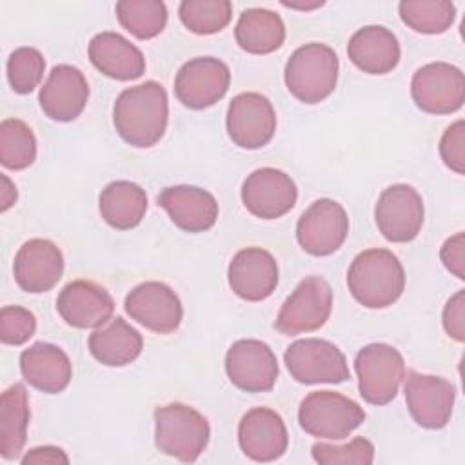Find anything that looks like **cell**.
Masks as SVG:
<instances>
[{
  "label": "cell",
  "instance_id": "cell-1",
  "mask_svg": "<svg viewBox=\"0 0 465 465\" xmlns=\"http://www.w3.org/2000/svg\"><path fill=\"white\" fill-rule=\"evenodd\" d=\"M169 100L162 84L147 80L124 89L113 105V124L124 142L133 147H153L165 134Z\"/></svg>",
  "mask_w": 465,
  "mask_h": 465
},
{
  "label": "cell",
  "instance_id": "cell-40",
  "mask_svg": "<svg viewBox=\"0 0 465 465\" xmlns=\"http://www.w3.org/2000/svg\"><path fill=\"white\" fill-rule=\"evenodd\" d=\"M440 258L449 272L458 280H465V234L456 232L447 238L440 249Z\"/></svg>",
  "mask_w": 465,
  "mask_h": 465
},
{
  "label": "cell",
  "instance_id": "cell-9",
  "mask_svg": "<svg viewBox=\"0 0 465 465\" xmlns=\"http://www.w3.org/2000/svg\"><path fill=\"white\" fill-rule=\"evenodd\" d=\"M411 96L423 113H456L465 102V76L452 64L430 62L412 74Z\"/></svg>",
  "mask_w": 465,
  "mask_h": 465
},
{
  "label": "cell",
  "instance_id": "cell-21",
  "mask_svg": "<svg viewBox=\"0 0 465 465\" xmlns=\"http://www.w3.org/2000/svg\"><path fill=\"white\" fill-rule=\"evenodd\" d=\"M89 98V84L84 73L69 64L51 69L40 87L38 102L44 114L54 122H73L82 114Z\"/></svg>",
  "mask_w": 465,
  "mask_h": 465
},
{
  "label": "cell",
  "instance_id": "cell-6",
  "mask_svg": "<svg viewBox=\"0 0 465 465\" xmlns=\"http://www.w3.org/2000/svg\"><path fill=\"white\" fill-rule=\"evenodd\" d=\"M360 396L371 405L391 403L403 381L405 361L389 343H369L354 358Z\"/></svg>",
  "mask_w": 465,
  "mask_h": 465
},
{
  "label": "cell",
  "instance_id": "cell-14",
  "mask_svg": "<svg viewBox=\"0 0 465 465\" xmlns=\"http://www.w3.org/2000/svg\"><path fill=\"white\" fill-rule=\"evenodd\" d=\"M231 84L225 62L214 56H196L185 62L174 78V94L189 109L200 111L222 100Z\"/></svg>",
  "mask_w": 465,
  "mask_h": 465
},
{
  "label": "cell",
  "instance_id": "cell-27",
  "mask_svg": "<svg viewBox=\"0 0 465 465\" xmlns=\"http://www.w3.org/2000/svg\"><path fill=\"white\" fill-rule=\"evenodd\" d=\"M87 345L93 358L102 365L124 367L140 356L143 340L134 327H131L124 318L116 316L105 325L94 329Z\"/></svg>",
  "mask_w": 465,
  "mask_h": 465
},
{
  "label": "cell",
  "instance_id": "cell-26",
  "mask_svg": "<svg viewBox=\"0 0 465 465\" xmlns=\"http://www.w3.org/2000/svg\"><path fill=\"white\" fill-rule=\"evenodd\" d=\"M351 62L367 74H387L400 62V42L383 25H365L358 29L347 44Z\"/></svg>",
  "mask_w": 465,
  "mask_h": 465
},
{
  "label": "cell",
  "instance_id": "cell-28",
  "mask_svg": "<svg viewBox=\"0 0 465 465\" xmlns=\"http://www.w3.org/2000/svg\"><path fill=\"white\" fill-rule=\"evenodd\" d=\"M98 209L107 225L118 231H127L143 220L147 211V194L134 182L116 180L102 189Z\"/></svg>",
  "mask_w": 465,
  "mask_h": 465
},
{
  "label": "cell",
  "instance_id": "cell-23",
  "mask_svg": "<svg viewBox=\"0 0 465 465\" xmlns=\"http://www.w3.org/2000/svg\"><path fill=\"white\" fill-rule=\"evenodd\" d=\"M158 205L169 214L171 222L185 232L209 231L218 220L216 198L196 185H173L162 189Z\"/></svg>",
  "mask_w": 465,
  "mask_h": 465
},
{
  "label": "cell",
  "instance_id": "cell-36",
  "mask_svg": "<svg viewBox=\"0 0 465 465\" xmlns=\"http://www.w3.org/2000/svg\"><path fill=\"white\" fill-rule=\"evenodd\" d=\"M311 454L320 465H371L374 461V445L367 438H354L345 445L314 443Z\"/></svg>",
  "mask_w": 465,
  "mask_h": 465
},
{
  "label": "cell",
  "instance_id": "cell-22",
  "mask_svg": "<svg viewBox=\"0 0 465 465\" xmlns=\"http://www.w3.org/2000/svg\"><path fill=\"white\" fill-rule=\"evenodd\" d=\"M278 263L274 256L262 247L238 251L227 269L229 287L236 296L247 302L269 298L278 285Z\"/></svg>",
  "mask_w": 465,
  "mask_h": 465
},
{
  "label": "cell",
  "instance_id": "cell-15",
  "mask_svg": "<svg viewBox=\"0 0 465 465\" xmlns=\"http://www.w3.org/2000/svg\"><path fill=\"white\" fill-rule=\"evenodd\" d=\"M227 134L242 149L267 145L276 131V113L267 96L260 93H240L227 107Z\"/></svg>",
  "mask_w": 465,
  "mask_h": 465
},
{
  "label": "cell",
  "instance_id": "cell-11",
  "mask_svg": "<svg viewBox=\"0 0 465 465\" xmlns=\"http://www.w3.org/2000/svg\"><path fill=\"white\" fill-rule=\"evenodd\" d=\"M349 234V218L341 203L331 198L312 202L296 223L300 247L312 256L336 252Z\"/></svg>",
  "mask_w": 465,
  "mask_h": 465
},
{
  "label": "cell",
  "instance_id": "cell-18",
  "mask_svg": "<svg viewBox=\"0 0 465 465\" xmlns=\"http://www.w3.org/2000/svg\"><path fill=\"white\" fill-rule=\"evenodd\" d=\"M238 443L242 452L252 461H276L289 445L287 427L276 411L254 407L238 423Z\"/></svg>",
  "mask_w": 465,
  "mask_h": 465
},
{
  "label": "cell",
  "instance_id": "cell-24",
  "mask_svg": "<svg viewBox=\"0 0 465 465\" xmlns=\"http://www.w3.org/2000/svg\"><path fill=\"white\" fill-rule=\"evenodd\" d=\"M24 380L40 392L58 394L67 389L73 378L69 356L53 343L36 341L20 354Z\"/></svg>",
  "mask_w": 465,
  "mask_h": 465
},
{
  "label": "cell",
  "instance_id": "cell-8",
  "mask_svg": "<svg viewBox=\"0 0 465 465\" xmlns=\"http://www.w3.org/2000/svg\"><path fill=\"white\" fill-rule=\"evenodd\" d=\"M332 311L331 285L320 276L303 278L283 302L274 327L285 336L312 332L323 327Z\"/></svg>",
  "mask_w": 465,
  "mask_h": 465
},
{
  "label": "cell",
  "instance_id": "cell-12",
  "mask_svg": "<svg viewBox=\"0 0 465 465\" xmlns=\"http://www.w3.org/2000/svg\"><path fill=\"white\" fill-rule=\"evenodd\" d=\"M403 380L405 401L412 420L423 429H443L452 416L456 387L441 376L416 371H409Z\"/></svg>",
  "mask_w": 465,
  "mask_h": 465
},
{
  "label": "cell",
  "instance_id": "cell-37",
  "mask_svg": "<svg viewBox=\"0 0 465 465\" xmlns=\"http://www.w3.org/2000/svg\"><path fill=\"white\" fill-rule=\"evenodd\" d=\"M36 331L35 314L20 305H5L0 311V340L5 345H24Z\"/></svg>",
  "mask_w": 465,
  "mask_h": 465
},
{
  "label": "cell",
  "instance_id": "cell-41",
  "mask_svg": "<svg viewBox=\"0 0 465 465\" xmlns=\"http://www.w3.org/2000/svg\"><path fill=\"white\" fill-rule=\"evenodd\" d=\"M42 463H51V465H67L69 458L67 454L54 445H44V447H35L25 452L22 458V465H42Z\"/></svg>",
  "mask_w": 465,
  "mask_h": 465
},
{
  "label": "cell",
  "instance_id": "cell-20",
  "mask_svg": "<svg viewBox=\"0 0 465 465\" xmlns=\"http://www.w3.org/2000/svg\"><path fill=\"white\" fill-rule=\"evenodd\" d=\"M56 311L74 329H98L113 320L114 300L102 285L74 280L58 292Z\"/></svg>",
  "mask_w": 465,
  "mask_h": 465
},
{
  "label": "cell",
  "instance_id": "cell-17",
  "mask_svg": "<svg viewBox=\"0 0 465 465\" xmlns=\"http://www.w3.org/2000/svg\"><path fill=\"white\" fill-rule=\"evenodd\" d=\"M298 200L294 180L274 167L252 171L242 183L245 209L262 220H276L287 214Z\"/></svg>",
  "mask_w": 465,
  "mask_h": 465
},
{
  "label": "cell",
  "instance_id": "cell-16",
  "mask_svg": "<svg viewBox=\"0 0 465 465\" xmlns=\"http://www.w3.org/2000/svg\"><path fill=\"white\" fill-rule=\"evenodd\" d=\"M125 312L156 334L174 332L183 318L178 294L162 282H143L136 285L124 302Z\"/></svg>",
  "mask_w": 465,
  "mask_h": 465
},
{
  "label": "cell",
  "instance_id": "cell-2",
  "mask_svg": "<svg viewBox=\"0 0 465 465\" xmlns=\"http://www.w3.org/2000/svg\"><path fill=\"white\" fill-rule=\"evenodd\" d=\"M347 287L352 298L367 309L392 305L405 289V271L389 249L361 251L349 265Z\"/></svg>",
  "mask_w": 465,
  "mask_h": 465
},
{
  "label": "cell",
  "instance_id": "cell-4",
  "mask_svg": "<svg viewBox=\"0 0 465 465\" xmlns=\"http://www.w3.org/2000/svg\"><path fill=\"white\" fill-rule=\"evenodd\" d=\"M209 436V421L200 411L178 401L156 407L154 445L160 452L193 463L205 450Z\"/></svg>",
  "mask_w": 465,
  "mask_h": 465
},
{
  "label": "cell",
  "instance_id": "cell-13",
  "mask_svg": "<svg viewBox=\"0 0 465 465\" xmlns=\"http://www.w3.org/2000/svg\"><path fill=\"white\" fill-rule=\"evenodd\" d=\"M229 381L243 392H269L278 380V360L272 349L254 338L234 341L225 354Z\"/></svg>",
  "mask_w": 465,
  "mask_h": 465
},
{
  "label": "cell",
  "instance_id": "cell-30",
  "mask_svg": "<svg viewBox=\"0 0 465 465\" xmlns=\"http://www.w3.org/2000/svg\"><path fill=\"white\" fill-rule=\"evenodd\" d=\"M29 400L22 383H13L2 392L0 405V456L15 460L20 456L29 425Z\"/></svg>",
  "mask_w": 465,
  "mask_h": 465
},
{
  "label": "cell",
  "instance_id": "cell-34",
  "mask_svg": "<svg viewBox=\"0 0 465 465\" xmlns=\"http://www.w3.org/2000/svg\"><path fill=\"white\" fill-rule=\"evenodd\" d=\"M178 16L191 33L214 35L229 25L232 4L229 0H183Z\"/></svg>",
  "mask_w": 465,
  "mask_h": 465
},
{
  "label": "cell",
  "instance_id": "cell-10",
  "mask_svg": "<svg viewBox=\"0 0 465 465\" xmlns=\"http://www.w3.org/2000/svg\"><path fill=\"white\" fill-rule=\"evenodd\" d=\"M423 200L420 193L407 183H394L381 191L374 220L381 236L392 243L412 242L423 225Z\"/></svg>",
  "mask_w": 465,
  "mask_h": 465
},
{
  "label": "cell",
  "instance_id": "cell-38",
  "mask_svg": "<svg viewBox=\"0 0 465 465\" xmlns=\"http://www.w3.org/2000/svg\"><path fill=\"white\" fill-rule=\"evenodd\" d=\"M440 156L443 163L456 174L465 173V122L450 124L440 140Z\"/></svg>",
  "mask_w": 465,
  "mask_h": 465
},
{
  "label": "cell",
  "instance_id": "cell-32",
  "mask_svg": "<svg viewBox=\"0 0 465 465\" xmlns=\"http://www.w3.org/2000/svg\"><path fill=\"white\" fill-rule=\"evenodd\" d=\"M398 11L401 22L421 35H441L456 18V7L449 0H403Z\"/></svg>",
  "mask_w": 465,
  "mask_h": 465
},
{
  "label": "cell",
  "instance_id": "cell-39",
  "mask_svg": "<svg viewBox=\"0 0 465 465\" xmlns=\"http://www.w3.org/2000/svg\"><path fill=\"white\" fill-rule=\"evenodd\" d=\"M443 329L445 332L456 340L463 341L465 340V291L460 289L454 296L449 298V302L443 307Z\"/></svg>",
  "mask_w": 465,
  "mask_h": 465
},
{
  "label": "cell",
  "instance_id": "cell-42",
  "mask_svg": "<svg viewBox=\"0 0 465 465\" xmlns=\"http://www.w3.org/2000/svg\"><path fill=\"white\" fill-rule=\"evenodd\" d=\"M2 211H7L16 202V187L5 174H2Z\"/></svg>",
  "mask_w": 465,
  "mask_h": 465
},
{
  "label": "cell",
  "instance_id": "cell-31",
  "mask_svg": "<svg viewBox=\"0 0 465 465\" xmlns=\"http://www.w3.org/2000/svg\"><path fill=\"white\" fill-rule=\"evenodd\" d=\"M114 11L120 25L138 40L158 36L167 24V7L160 0H120Z\"/></svg>",
  "mask_w": 465,
  "mask_h": 465
},
{
  "label": "cell",
  "instance_id": "cell-7",
  "mask_svg": "<svg viewBox=\"0 0 465 465\" xmlns=\"http://www.w3.org/2000/svg\"><path fill=\"white\" fill-rule=\"evenodd\" d=\"M289 374L305 385L341 383L351 378L345 354L331 341L303 338L292 341L283 354Z\"/></svg>",
  "mask_w": 465,
  "mask_h": 465
},
{
  "label": "cell",
  "instance_id": "cell-19",
  "mask_svg": "<svg viewBox=\"0 0 465 465\" xmlns=\"http://www.w3.org/2000/svg\"><path fill=\"white\" fill-rule=\"evenodd\" d=\"M13 274L22 291L31 294L47 292L64 274V254L51 240L31 238L18 249Z\"/></svg>",
  "mask_w": 465,
  "mask_h": 465
},
{
  "label": "cell",
  "instance_id": "cell-33",
  "mask_svg": "<svg viewBox=\"0 0 465 465\" xmlns=\"http://www.w3.org/2000/svg\"><path fill=\"white\" fill-rule=\"evenodd\" d=\"M36 160V138L31 127L18 118L0 124V162L5 169L22 171Z\"/></svg>",
  "mask_w": 465,
  "mask_h": 465
},
{
  "label": "cell",
  "instance_id": "cell-5",
  "mask_svg": "<svg viewBox=\"0 0 465 465\" xmlns=\"http://www.w3.org/2000/svg\"><path fill=\"white\" fill-rule=\"evenodd\" d=\"M298 421L309 436L343 440L365 421V411L340 392L312 391L300 403Z\"/></svg>",
  "mask_w": 465,
  "mask_h": 465
},
{
  "label": "cell",
  "instance_id": "cell-29",
  "mask_svg": "<svg viewBox=\"0 0 465 465\" xmlns=\"http://www.w3.org/2000/svg\"><path fill=\"white\" fill-rule=\"evenodd\" d=\"M236 44L251 54H269L282 47L285 25L278 13L263 7L245 9L234 27Z\"/></svg>",
  "mask_w": 465,
  "mask_h": 465
},
{
  "label": "cell",
  "instance_id": "cell-35",
  "mask_svg": "<svg viewBox=\"0 0 465 465\" xmlns=\"http://www.w3.org/2000/svg\"><path fill=\"white\" fill-rule=\"evenodd\" d=\"M45 71V60L35 47H18L7 58V80L15 93L29 94L38 87Z\"/></svg>",
  "mask_w": 465,
  "mask_h": 465
},
{
  "label": "cell",
  "instance_id": "cell-25",
  "mask_svg": "<svg viewBox=\"0 0 465 465\" xmlns=\"http://www.w3.org/2000/svg\"><path fill=\"white\" fill-rule=\"evenodd\" d=\"M87 54L102 74L114 80H136L145 73L143 53L114 31L94 35L89 42Z\"/></svg>",
  "mask_w": 465,
  "mask_h": 465
},
{
  "label": "cell",
  "instance_id": "cell-3",
  "mask_svg": "<svg viewBox=\"0 0 465 465\" xmlns=\"http://www.w3.org/2000/svg\"><path fill=\"white\" fill-rule=\"evenodd\" d=\"M338 54L332 47L311 42L287 60L283 78L289 93L303 104H320L332 94L338 82Z\"/></svg>",
  "mask_w": 465,
  "mask_h": 465
}]
</instances>
